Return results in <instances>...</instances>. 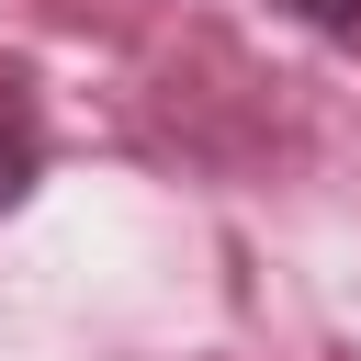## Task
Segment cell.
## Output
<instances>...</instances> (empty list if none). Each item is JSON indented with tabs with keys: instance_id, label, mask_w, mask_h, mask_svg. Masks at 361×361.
I'll return each instance as SVG.
<instances>
[{
	"instance_id": "obj_1",
	"label": "cell",
	"mask_w": 361,
	"mask_h": 361,
	"mask_svg": "<svg viewBox=\"0 0 361 361\" xmlns=\"http://www.w3.org/2000/svg\"><path fill=\"white\" fill-rule=\"evenodd\" d=\"M45 180V113H34V79L0 68V214Z\"/></svg>"
},
{
	"instance_id": "obj_2",
	"label": "cell",
	"mask_w": 361,
	"mask_h": 361,
	"mask_svg": "<svg viewBox=\"0 0 361 361\" xmlns=\"http://www.w3.org/2000/svg\"><path fill=\"white\" fill-rule=\"evenodd\" d=\"M293 23H316V34H361V0H282Z\"/></svg>"
}]
</instances>
